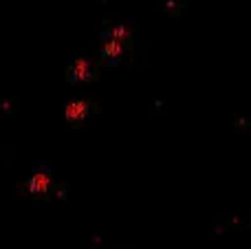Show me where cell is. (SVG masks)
Segmentation results:
<instances>
[{
  "label": "cell",
  "mask_w": 251,
  "mask_h": 249,
  "mask_svg": "<svg viewBox=\"0 0 251 249\" xmlns=\"http://www.w3.org/2000/svg\"><path fill=\"white\" fill-rule=\"evenodd\" d=\"M101 51H104L106 57H110V60H115V57H122L124 53V42H117V40L108 38L104 42V47H101Z\"/></svg>",
  "instance_id": "4"
},
{
  "label": "cell",
  "mask_w": 251,
  "mask_h": 249,
  "mask_svg": "<svg viewBox=\"0 0 251 249\" xmlns=\"http://www.w3.org/2000/svg\"><path fill=\"white\" fill-rule=\"evenodd\" d=\"M53 188V179L49 172L40 170V172H33L31 174V179L26 181V190H29V194H35V197H44V194H49Z\"/></svg>",
  "instance_id": "1"
},
{
  "label": "cell",
  "mask_w": 251,
  "mask_h": 249,
  "mask_svg": "<svg viewBox=\"0 0 251 249\" xmlns=\"http://www.w3.org/2000/svg\"><path fill=\"white\" fill-rule=\"evenodd\" d=\"M88 117V101L84 100H71L64 106V119L71 124H79Z\"/></svg>",
  "instance_id": "2"
},
{
  "label": "cell",
  "mask_w": 251,
  "mask_h": 249,
  "mask_svg": "<svg viewBox=\"0 0 251 249\" xmlns=\"http://www.w3.org/2000/svg\"><path fill=\"white\" fill-rule=\"evenodd\" d=\"M108 38L117 40V42H124V40L130 38V29H128L126 25H117V26H113V29H110V35H108Z\"/></svg>",
  "instance_id": "5"
},
{
  "label": "cell",
  "mask_w": 251,
  "mask_h": 249,
  "mask_svg": "<svg viewBox=\"0 0 251 249\" xmlns=\"http://www.w3.org/2000/svg\"><path fill=\"white\" fill-rule=\"evenodd\" d=\"M71 73H73V77L77 79V82H88L91 79V62L86 60V57H77V60L73 62V66H71Z\"/></svg>",
  "instance_id": "3"
}]
</instances>
